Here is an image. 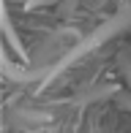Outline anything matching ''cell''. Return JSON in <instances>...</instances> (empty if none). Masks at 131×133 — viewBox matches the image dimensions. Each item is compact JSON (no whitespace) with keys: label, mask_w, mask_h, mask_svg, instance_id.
<instances>
[{"label":"cell","mask_w":131,"mask_h":133,"mask_svg":"<svg viewBox=\"0 0 131 133\" xmlns=\"http://www.w3.org/2000/svg\"><path fill=\"white\" fill-rule=\"evenodd\" d=\"M126 27H131V3H128V0H120V8H117V14H112V19H106L104 25H98L90 35H85L79 44H74V46H71V49L66 52L55 65H49V71H46V76H44V82H41V84L55 82L57 76H60L63 71H68L79 57H85V54L96 52L98 46L106 44V41H112L115 35H120Z\"/></svg>","instance_id":"obj_1"},{"label":"cell","mask_w":131,"mask_h":133,"mask_svg":"<svg viewBox=\"0 0 131 133\" xmlns=\"http://www.w3.org/2000/svg\"><path fill=\"white\" fill-rule=\"evenodd\" d=\"M0 25H3V35H5V41H8V46L27 63V49L22 46L19 35H16V30H14V22H11V14H8V5H5V3L0 5Z\"/></svg>","instance_id":"obj_2"},{"label":"cell","mask_w":131,"mask_h":133,"mask_svg":"<svg viewBox=\"0 0 131 133\" xmlns=\"http://www.w3.org/2000/svg\"><path fill=\"white\" fill-rule=\"evenodd\" d=\"M106 95H115V87H104V90H98V92H87V95H82L76 103H93V101H98V98H106Z\"/></svg>","instance_id":"obj_3"},{"label":"cell","mask_w":131,"mask_h":133,"mask_svg":"<svg viewBox=\"0 0 131 133\" xmlns=\"http://www.w3.org/2000/svg\"><path fill=\"white\" fill-rule=\"evenodd\" d=\"M117 63H120V71H123V79H126L128 90H131V54H128V52H123L120 57H117Z\"/></svg>","instance_id":"obj_4"},{"label":"cell","mask_w":131,"mask_h":133,"mask_svg":"<svg viewBox=\"0 0 131 133\" xmlns=\"http://www.w3.org/2000/svg\"><path fill=\"white\" fill-rule=\"evenodd\" d=\"M74 5H76V0H66V3H63V11H66V14H71Z\"/></svg>","instance_id":"obj_5"}]
</instances>
